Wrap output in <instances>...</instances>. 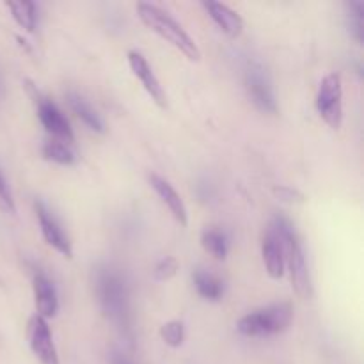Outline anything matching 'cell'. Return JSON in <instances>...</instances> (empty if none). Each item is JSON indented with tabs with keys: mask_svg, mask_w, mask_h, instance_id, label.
Here are the masks:
<instances>
[{
	"mask_svg": "<svg viewBox=\"0 0 364 364\" xmlns=\"http://www.w3.org/2000/svg\"><path fill=\"white\" fill-rule=\"evenodd\" d=\"M270 230L276 233V237L279 238L281 247H283L284 255V263L288 265L290 270V279L291 287H294L295 294L301 299H311L313 295V284L311 277H309L308 265H306L304 251H302V245L299 242L297 233L294 230V224L283 215L274 217L272 224H270Z\"/></svg>",
	"mask_w": 364,
	"mask_h": 364,
	"instance_id": "1",
	"label": "cell"
},
{
	"mask_svg": "<svg viewBox=\"0 0 364 364\" xmlns=\"http://www.w3.org/2000/svg\"><path fill=\"white\" fill-rule=\"evenodd\" d=\"M137 14L146 27L151 28L155 34H159L160 38L169 41L173 46H176L187 59L196 60V63L201 59V50L196 45L194 39H192L191 36L187 34V31H185L171 14H167L166 11L153 6V4L139 2Z\"/></svg>",
	"mask_w": 364,
	"mask_h": 364,
	"instance_id": "2",
	"label": "cell"
},
{
	"mask_svg": "<svg viewBox=\"0 0 364 364\" xmlns=\"http://www.w3.org/2000/svg\"><path fill=\"white\" fill-rule=\"evenodd\" d=\"M95 290L103 313L119 327L128 326V288L124 277L112 267L96 270Z\"/></svg>",
	"mask_w": 364,
	"mask_h": 364,
	"instance_id": "3",
	"label": "cell"
},
{
	"mask_svg": "<svg viewBox=\"0 0 364 364\" xmlns=\"http://www.w3.org/2000/svg\"><path fill=\"white\" fill-rule=\"evenodd\" d=\"M291 320H294V306L290 302H277L242 316L237 323V331L249 338L272 336L287 331Z\"/></svg>",
	"mask_w": 364,
	"mask_h": 364,
	"instance_id": "4",
	"label": "cell"
},
{
	"mask_svg": "<svg viewBox=\"0 0 364 364\" xmlns=\"http://www.w3.org/2000/svg\"><path fill=\"white\" fill-rule=\"evenodd\" d=\"M25 91L28 92V96L32 98L36 105V112H38L39 121L45 127V130L52 135L57 141L68 142V144H73V130L70 127V121L66 119V116L63 114V110L55 105L50 98H46L41 91L38 89V85H34L32 80H25Z\"/></svg>",
	"mask_w": 364,
	"mask_h": 364,
	"instance_id": "5",
	"label": "cell"
},
{
	"mask_svg": "<svg viewBox=\"0 0 364 364\" xmlns=\"http://www.w3.org/2000/svg\"><path fill=\"white\" fill-rule=\"evenodd\" d=\"M343 91H341V78L338 73H329L322 78L316 95V110L320 117L329 124L333 130H340L343 121Z\"/></svg>",
	"mask_w": 364,
	"mask_h": 364,
	"instance_id": "6",
	"label": "cell"
},
{
	"mask_svg": "<svg viewBox=\"0 0 364 364\" xmlns=\"http://www.w3.org/2000/svg\"><path fill=\"white\" fill-rule=\"evenodd\" d=\"M245 89H247L249 98L255 103L256 109L265 114H276L277 103L276 96H274L272 82H270L263 66L255 63L249 64V68L245 70Z\"/></svg>",
	"mask_w": 364,
	"mask_h": 364,
	"instance_id": "7",
	"label": "cell"
},
{
	"mask_svg": "<svg viewBox=\"0 0 364 364\" xmlns=\"http://www.w3.org/2000/svg\"><path fill=\"white\" fill-rule=\"evenodd\" d=\"M28 343H31L32 354L41 364H60L57 348L53 345L52 331L46 320L38 315L28 320Z\"/></svg>",
	"mask_w": 364,
	"mask_h": 364,
	"instance_id": "8",
	"label": "cell"
},
{
	"mask_svg": "<svg viewBox=\"0 0 364 364\" xmlns=\"http://www.w3.org/2000/svg\"><path fill=\"white\" fill-rule=\"evenodd\" d=\"M34 210H36V215H38L39 228H41V235L43 238H45L46 244H48L50 247L55 249L57 252H60L64 258L68 259L73 258V249H71L70 240H68V237L64 235L63 228L59 226L55 217L50 213V210L46 208L41 201L34 203Z\"/></svg>",
	"mask_w": 364,
	"mask_h": 364,
	"instance_id": "9",
	"label": "cell"
},
{
	"mask_svg": "<svg viewBox=\"0 0 364 364\" xmlns=\"http://www.w3.org/2000/svg\"><path fill=\"white\" fill-rule=\"evenodd\" d=\"M128 64H130V70L134 71L135 77L142 82L146 92L151 96L153 102H155L160 109H166L167 107L166 91H164L159 78H156L155 73H153L151 66L148 64L146 57L142 55L141 52H137V50H130V52H128Z\"/></svg>",
	"mask_w": 364,
	"mask_h": 364,
	"instance_id": "10",
	"label": "cell"
},
{
	"mask_svg": "<svg viewBox=\"0 0 364 364\" xmlns=\"http://www.w3.org/2000/svg\"><path fill=\"white\" fill-rule=\"evenodd\" d=\"M32 290H34V302L38 309V316L41 318H53L59 311V297L52 281L45 274L38 272L32 279Z\"/></svg>",
	"mask_w": 364,
	"mask_h": 364,
	"instance_id": "11",
	"label": "cell"
},
{
	"mask_svg": "<svg viewBox=\"0 0 364 364\" xmlns=\"http://www.w3.org/2000/svg\"><path fill=\"white\" fill-rule=\"evenodd\" d=\"M149 185H151L153 191L156 192L160 199H162L164 205L169 208V212L173 213L174 219L181 224V226H187L188 223V215H187V208H185L183 199L180 198V194L176 192V188L166 180V178L159 176V174L151 173L148 176Z\"/></svg>",
	"mask_w": 364,
	"mask_h": 364,
	"instance_id": "12",
	"label": "cell"
},
{
	"mask_svg": "<svg viewBox=\"0 0 364 364\" xmlns=\"http://www.w3.org/2000/svg\"><path fill=\"white\" fill-rule=\"evenodd\" d=\"M203 7L210 14V18L219 25V28L224 34L230 36V38H238L242 34L244 20L233 9H230V7L220 2H203Z\"/></svg>",
	"mask_w": 364,
	"mask_h": 364,
	"instance_id": "13",
	"label": "cell"
},
{
	"mask_svg": "<svg viewBox=\"0 0 364 364\" xmlns=\"http://www.w3.org/2000/svg\"><path fill=\"white\" fill-rule=\"evenodd\" d=\"M262 256H263V262H265L269 276L272 277V279H281L284 274L283 247H281L279 238L276 237V233H274L270 228L265 233V237H263Z\"/></svg>",
	"mask_w": 364,
	"mask_h": 364,
	"instance_id": "14",
	"label": "cell"
},
{
	"mask_svg": "<svg viewBox=\"0 0 364 364\" xmlns=\"http://www.w3.org/2000/svg\"><path fill=\"white\" fill-rule=\"evenodd\" d=\"M66 100L70 109L77 114V117L85 124V127L91 128V130L96 132V134H103L105 128H103L102 119H100V116L96 114V110L92 109V107L89 105L80 95H77V92H68Z\"/></svg>",
	"mask_w": 364,
	"mask_h": 364,
	"instance_id": "15",
	"label": "cell"
},
{
	"mask_svg": "<svg viewBox=\"0 0 364 364\" xmlns=\"http://www.w3.org/2000/svg\"><path fill=\"white\" fill-rule=\"evenodd\" d=\"M192 279H194V287L198 290V294L201 295L206 301L217 302L223 299L224 295V283L217 276H213L212 272H206V270L198 269L192 274Z\"/></svg>",
	"mask_w": 364,
	"mask_h": 364,
	"instance_id": "16",
	"label": "cell"
},
{
	"mask_svg": "<svg viewBox=\"0 0 364 364\" xmlns=\"http://www.w3.org/2000/svg\"><path fill=\"white\" fill-rule=\"evenodd\" d=\"M43 156L50 162L60 164V166H71V164L77 162V153L73 151L71 144L63 141H57V139H50L43 144L41 148Z\"/></svg>",
	"mask_w": 364,
	"mask_h": 364,
	"instance_id": "17",
	"label": "cell"
},
{
	"mask_svg": "<svg viewBox=\"0 0 364 364\" xmlns=\"http://www.w3.org/2000/svg\"><path fill=\"white\" fill-rule=\"evenodd\" d=\"M201 244L205 251L215 259H226L230 244H228V237L224 235V231L217 230V228H208V230L203 231Z\"/></svg>",
	"mask_w": 364,
	"mask_h": 364,
	"instance_id": "18",
	"label": "cell"
},
{
	"mask_svg": "<svg viewBox=\"0 0 364 364\" xmlns=\"http://www.w3.org/2000/svg\"><path fill=\"white\" fill-rule=\"evenodd\" d=\"M348 31L354 36L355 41L363 45L364 39V2L363 0H350L347 2Z\"/></svg>",
	"mask_w": 364,
	"mask_h": 364,
	"instance_id": "19",
	"label": "cell"
},
{
	"mask_svg": "<svg viewBox=\"0 0 364 364\" xmlns=\"http://www.w3.org/2000/svg\"><path fill=\"white\" fill-rule=\"evenodd\" d=\"M11 14L25 31L32 32L36 28V4L32 2H7Z\"/></svg>",
	"mask_w": 364,
	"mask_h": 364,
	"instance_id": "20",
	"label": "cell"
},
{
	"mask_svg": "<svg viewBox=\"0 0 364 364\" xmlns=\"http://www.w3.org/2000/svg\"><path fill=\"white\" fill-rule=\"evenodd\" d=\"M160 336L166 341V345L169 347L178 348L185 340V327L180 320H173V322H167L160 327Z\"/></svg>",
	"mask_w": 364,
	"mask_h": 364,
	"instance_id": "21",
	"label": "cell"
},
{
	"mask_svg": "<svg viewBox=\"0 0 364 364\" xmlns=\"http://www.w3.org/2000/svg\"><path fill=\"white\" fill-rule=\"evenodd\" d=\"M178 269H180L178 259L174 258V256H166V258H162L155 265V269H153V277H155L156 281H169L176 276Z\"/></svg>",
	"mask_w": 364,
	"mask_h": 364,
	"instance_id": "22",
	"label": "cell"
},
{
	"mask_svg": "<svg viewBox=\"0 0 364 364\" xmlns=\"http://www.w3.org/2000/svg\"><path fill=\"white\" fill-rule=\"evenodd\" d=\"M0 212L7 213V215L16 213V205H14V199L11 196V191L7 187V181L4 178L2 171H0Z\"/></svg>",
	"mask_w": 364,
	"mask_h": 364,
	"instance_id": "23",
	"label": "cell"
},
{
	"mask_svg": "<svg viewBox=\"0 0 364 364\" xmlns=\"http://www.w3.org/2000/svg\"><path fill=\"white\" fill-rule=\"evenodd\" d=\"M274 194L284 203H304L306 201V196L302 194L301 191L297 188H291L283 185V187H274Z\"/></svg>",
	"mask_w": 364,
	"mask_h": 364,
	"instance_id": "24",
	"label": "cell"
},
{
	"mask_svg": "<svg viewBox=\"0 0 364 364\" xmlns=\"http://www.w3.org/2000/svg\"><path fill=\"white\" fill-rule=\"evenodd\" d=\"M110 364H132L124 355L121 354H112L110 355Z\"/></svg>",
	"mask_w": 364,
	"mask_h": 364,
	"instance_id": "25",
	"label": "cell"
}]
</instances>
